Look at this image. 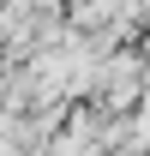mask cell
Returning a JSON list of instances; mask_svg holds the SVG:
<instances>
[{
  "label": "cell",
  "instance_id": "1",
  "mask_svg": "<svg viewBox=\"0 0 150 156\" xmlns=\"http://www.w3.org/2000/svg\"><path fill=\"white\" fill-rule=\"evenodd\" d=\"M6 96H12V72L0 66V108H6Z\"/></svg>",
  "mask_w": 150,
  "mask_h": 156
}]
</instances>
